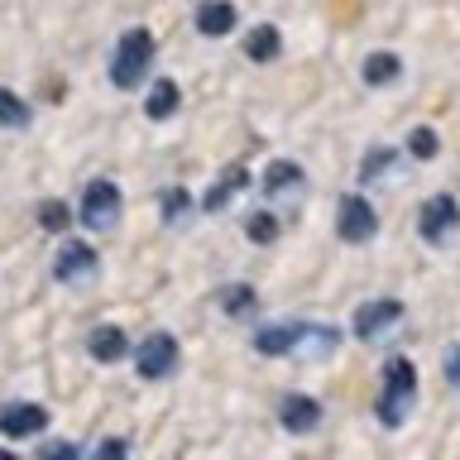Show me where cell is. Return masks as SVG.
I'll return each mask as SVG.
<instances>
[{"label": "cell", "instance_id": "obj_20", "mask_svg": "<svg viewBox=\"0 0 460 460\" xmlns=\"http://www.w3.org/2000/svg\"><path fill=\"white\" fill-rule=\"evenodd\" d=\"M394 168H398V154H394V149H369L365 168H359V182H379V178H388Z\"/></svg>", "mask_w": 460, "mask_h": 460}, {"label": "cell", "instance_id": "obj_10", "mask_svg": "<svg viewBox=\"0 0 460 460\" xmlns=\"http://www.w3.org/2000/svg\"><path fill=\"white\" fill-rule=\"evenodd\" d=\"M398 322H402V302H394V297L365 302V307L355 312V336H359V341H379V336H388Z\"/></svg>", "mask_w": 460, "mask_h": 460}, {"label": "cell", "instance_id": "obj_4", "mask_svg": "<svg viewBox=\"0 0 460 460\" xmlns=\"http://www.w3.org/2000/svg\"><path fill=\"white\" fill-rule=\"evenodd\" d=\"M115 221H120V187L111 178H96L82 192V226L86 230H115Z\"/></svg>", "mask_w": 460, "mask_h": 460}, {"label": "cell", "instance_id": "obj_15", "mask_svg": "<svg viewBox=\"0 0 460 460\" xmlns=\"http://www.w3.org/2000/svg\"><path fill=\"white\" fill-rule=\"evenodd\" d=\"M244 178H250V172H244V164H235V168H226L221 178H216V187L207 192V201H201V207L207 211H226L230 201H235V192L244 187Z\"/></svg>", "mask_w": 460, "mask_h": 460}, {"label": "cell", "instance_id": "obj_25", "mask_svg": "<svg viewBox=\"0 0 460 460\" xmlns=\"http://www.w3.org/2000/svg\"><path fill=\"white\" fill-rule=\"evenodd\" d=\"M273 235H279V221H273V216H250V240L254 244H269Z\"/></svg>", "mask_w": 460, "mask_h": 460}, {"label": "cell", "instance_id": "obj_24", "mask_svg": "<svg viewBox=\"0 0 460 460\" xmlns=\"http://www.w3.org/2000/svg\"><path fill=\"white\" fill-rule=\"evenodd\" d=\"M187 207H192V201H187L182 187H168V192H164V216H168V226H178L182 216H187Z\"/></svg>", "mask_w": 460, "mask_h": 460}, {"label": "cell", "instance_id": "obj_11", "mask_svg": "<svg viewBox=\"0 0 460 460\" xmlns=\"http://www.w3.org/2000/svg\"><path fill=\"white\" fill-rule=\"evenodd\" d=\"M279 422H283L288 431H312L316 422H322V402L307 398V394H288V398L279 402Z\"/></svg>", "mask_w": 460, "mask_h": 460}, {"label": "cell", "instance_id": "obj_19", "mask_svg": "<svg viewBox=\"0 0 460 460\" xmlns=\"http://www.w3.org/2000/svg\"><path fill=\"white\" fill-rule=\"evenodd\" d=\"M29 115H34V111H29L14 92H5V86H0V125H5V129H24Z\"/></svg>", "mask_w": 460, "mask_h": 460}, {"label": "cell", "instance_id": "obj_14", "mask_svg": "<svg viewBox=\"0 0 460 460\" xmlns=\"http://www.w3.org/2000/svg\"><path fill=\"white\" fill-rule=\"evenodd\" d=\"M197 29L207 39H221L235 29V5L230 0H201V10H197Z\"/></svg>", "mask_w": 460, "mask_h": 460}, {"label": "cell", "instance_id": "obj_26", "mask_svg": "<svg viewBox=\"0 0 460 460\" xmlns=\"http://www.w3.org/2000/svg\"><path fill=\"white\" fill-rule=\"evenodd\" d=\"M446 379H451V388L460 394V345H451V350H446Z\"/></svg>", "mask_w": 460, "mask_h": 460}, {"label": "cell", "instance_id": "obj_3", "mask_svg": "<svg viewBox=\"0 0 460 460\" xmlns=\"http://www.w3.org/2000/svg\"><path fill=\"white\" fill-rule=\"evenodd\" d=\"M149 63H154V34L149 29H125L120 43H115V58H111V82L120 92H135L149 77Z\"/></svg>", "mask_w": 460, "mask_h": 460}, {"label": "cell", "instance_id": "obj_21", "mask_svg": "<svg viewBox=\"0 0 460 460\" xmlns=\"http://www.w3.org/2000/svg\"><path fill=\"white\" fill-rule=\"evenodd\" d=\"M221 302H226V316H250L259 307V293H254L250 283H235V288H226Z\"/></svg>", "mask_w": 460, "mask_h": 460}, {"label": "cell", "instance_id": "obj_23", "mask_svg": "<svg viewBox=\"0 0 460 460\" xmlns=\"http://www.w3.org/2000/svg\"><path fill=\"white\" fill-rule=\"evenodd\" d=\"M39 221H43V230H67V226H72V211L63 207V201H43V207H39Z\"/></svg>", "mask_w": 460, "mask_h": 460}, {"label": "cell", "instance_id": "obj_7", "mask_svg": "<svg viewBox=\"0 0 460 460\" xmlns=\"http://www.w3.org/2000/svg\"><path fill=\"white\" fill-rule=\"evenodd\" d=\"M336 221H341V240L369 244V240H374V230H379V211H374L359 192H350V197L341 201V216H336Z\"/></svg>", "mask_w": 460, "mask_h": 460}, {"label": "cell", "instance_id": "obj_1", "mask_svg": "<svg viewBox=\"0 0 460 460\" xmlns=\"http://www.w3.org/2000/svg\"><path fill=\"white\" fill-rule=\"evenodd\" d=\"M341 345L336 326H307V322H283V326H264L254 341L259 355H288V350H312V355H331Z\"/></svg>", "mask_w": 460, "mask_h": 460}, {"label": "cell", "instance_id": "obj_8", "mask_svg": "<svg viewBox=\"0 0 460 460\" xmlns=\"http://www.w3.org/2000/svg\"><path fill=\"white\" fill-rule=\"evenodd\" d=\"M96 250L92 244H82V240H67L63 250H58V259H53V279L58 283H92L96 279Z\"/></svg>", "mask_w": 460, "mask_h": 460}, {"label": "cell", "instance_id": "obj_9", "mask_svg": "<svg viewBox=\"0 0 460 460\" xmlns=\"http://www.w3.org/2000/svg\"><path fill=\"white\" fill-rule=\"evenodd\" d=\"M49 427V408L43 402H0V431L14 441L24 437H39V431Z\"/></svg>", "mask_w": 460, "mask_h": 460}, {"label": "cell", "instance_id": "obj_28", "mask_svg": "<svg viewBox=\"0 0 460 460\" xmlns=\"http://www.w3.org/2000/svg\"><path fill=\"white\" fill-rule=\"evenodd\" d=\"M43 456H77V446H67V441H49V446H43Z\"/></svg>", "mask_w": 460, "mask_h": 460}, {"label": "cell", "instance_id": "obj_27", "mask_svg": "<svg viewBox=\"0 0 460 460\" xmlns=\"http://www.w3.org/2000/svg\"><path fill=\"white\" fill-rule=\"evenodd\" d=\"M125 451H129V446H125L120 437H106V441L92 446V456H125Z\"/></svg>", "mask_w": 460, "mask_h": 460}, {"label": "cell", "instance_id": "obj_2", "mask_svg": "<svg viewBox=\"0 0 460 460\" xmlns=\"http://www.w3.org/2000/svg\"><path fill=\"white\" fill-rule=\"evenodd\" d=\"M412 402H417V369H412L408 355H394V359H388V369H384L379 422L384 427H402V422H408V412H412Z\"/></svg>", "mask_w": 460, "mask_h": 460}, {"label": "cell", "instance_id": "obj_16", "mask_svg": "<svg viewBox=\"0 0 460 460\" xmlns=\"http://www.w3.org/2000/svg\"><path fill=\"white\" fill-rule=\"evenodd\" d=\"M279 49H283V34L273 24H259V29H250V39H244V53H250L254 63H273Z\"/></svg>", "mask_w": 460, "mask_h": 460}, {"label": "cell", "instance_id": "obj_5", "mask_svg": "<svg viewBox=\"0 0 460 460\" xmlns=\"http://www.w3.org/2000/svg\"><path fill=\"white\" fill-rule=\"evenodd\" d=\"M135 365H139L144 379H168V374H178V341H172L168 331H154V336L135 350Z\"/></svg>", "mask_w": 460, "mask_h": 460}, {"label": "cell", "instance_id": "obj_17", "mask_svg": "<svg viewBox=\"0 0 460 460\" xmlns=\"http://www.w3.org/2000/svg\"><path fill=\"white\" fill-rule=\"evenodd\" d=\"M178 82H168V77H158L154 82V92H149V101H144V111H149L154 115V120H168V115L172 111H178Z\"/></svg>", "mask_w": 460, "mask_h": 460}, {"label": "cell", "instance_id": "obj_12", "mask_svg": "<svg viewBox=\"0 0 460 460\" xmlns=\"http://www.w3.org/2000/svg\"><path fill=\"white\" fill-rule=\"evenodd\" d=\"M264 192L269 197H297V192H307V172H302L297 164H288V158H279V164H269V172H264Z\"/></svg>", "mask_w": 460, "mask_h": 460}, {"label": "cell", "instance_id": "obj_22", "mask_svg": "<svg viewBox=\"0 0 460 460\" xmlns=\"http://www.w3.org/2000/svg\"><path fill=\"white\" fill-rule=\"evenodd\" d=\"M408 149H412V158H437V149H441V139H437V129H427V125H417L412 135H408Z\"/></svg>", "mask_w": 460, "mask_h": 460}, {"label": "cell", "instance_id": "obj_13", "mask_svg": "<svg viewBox=\"0 0 460 460\" xmlns=\"http://www.w3.org/2000/svg\"><path fill=\"white\" fill-rule=\"evenodd\" d=\"M86 350H92L96 365H115V359L129 355V341H125L120 326H96L92 336H86Z\"/></svg>", "mask_w": 460, "mask_h": 460}, {"label": "cell", "instance_id": "obj_6", "mask_svg": "<svg viewBox=\"0 0 460 460\" xmlns=\"http://www.w3.org/2000/svg\"><path fill=\"white\" fill-rule=\"evenodd\" d=\"M451 230H460V207H456V197H431L422 211H417V235L431 240V244H441Z\"/></svg>", "mask_w": 460, "mask_h": 460}, {"label": "cell", "instance_id": "obj_18", "mask_svg": "<svg viewBox=\"0 0 460 460\" xmlns=\"http://www.w3.org/2000/svg\"><path fill=\"white\" fill-rule=\"evenodd\" d=\"M398 72H402L398 53H369V58H365V82H369V86H388V82H398Z\"/></svg>", "mask_w": 460, "mask_h": 460}]
</instances>
